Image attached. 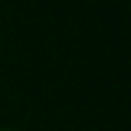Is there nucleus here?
<instances>
[{
  "mask_svg": "<svg viewBox=\"0 0 131 131\" xmlns=\"http://www.w3.org/2000/svg\"><path fill=\"white\" fill-rule=\"evenodd\" d=\"M0 131H21V129H12V127H0Z\"/></svg>",
  "mask_w": 131,
  "mask_h": 131,
  "instance_id": "f257e3e1",
  "label": "nucleus"
}]
</instances>
